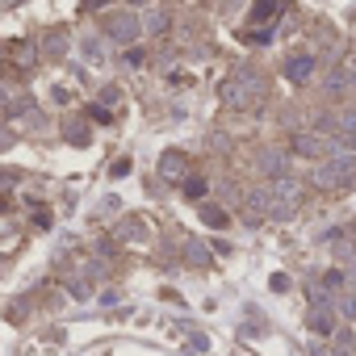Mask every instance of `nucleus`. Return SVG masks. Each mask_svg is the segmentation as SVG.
<instances>
[{"label": "nucleus", "instance_id": "nucleus-9", "mask_svg": "<svg viewBox=\"0 0 356 356\" xmlns=\"http://www.w3.org/2000/svg\"><path fill=\"white\" fill-rule=\"evenodd\" d=\"M256 168H260L264 176H285V155H281V151H264V155L256 159Z\"/></svg>", "mask_w": 356, "mask_h": 356}, {"label": "nucleus", "instance_id": "nucleus-8", "mask_svg": "<svg viewBox=\"0 0 356 356\" xmlns=\"http://www.w3.org/2000/svg\"><path fill=\"white\" fill-rule=\"evenodd\" d=\"M293 147H298L302 155H327V151H331V143H327L323 134H298Z\"/></svg>", "mask_w": 356, "mask_h": 356}, {"label": "nucleus", "instance_id": "nucleus-5", "mask_svg": "<svg viewBox=\"0 0 356 356\" xmlns=\"http://www.w3.org/2000/svg\"><path fill=\"white\" fill-rule=\"evenodd\" d=\"M310 76H314V55H293V59H285V80L306 84Z\"/></svg>", "mask_w": 356, "mask_h": 356}, {"label": "nucleus", "instance_id": "nucleus-4", "mask_svg": "<svg viewBox=\"0 0 356 356\" xmlns=\"http://www.w3.org/2000/svg\"><path fill=\"white\" fill-rule=\"evenodd\" d=\"M138 30H143V26H138L134 13H113V17L105 22V34H109L113 42H122V47H130V42L138 38Z\"/></svg>", "mask_w": 356, "mask_h": 356}, {"label": "nucleus", "instance_id": "nucleus-25", "mask_svg": "<svg viewBox=\"0 0 356 356\" xmlns=\"http://www.w3.org/2000/svg\"><path fill=\"white\" fill-rule=\"evenodd\" d=\"M130 5H147V0H130Z\"/></svg>", "mask_w": 356, "mask_h": 356}, {"label": "nucleus", "instance_id": "nucleus-14", "mask_svg": "<svg viewBox=\"0 0 356 356\" xmlns=\"http://www.w3.org/2000/svg\"><path fill=\"white\" fill-rule=\"evenodd\" d=\"M331 285L323 281V285H310V306H331V293H327Z\"/></svg>", "mask_w": 356, "mask_h": 356}, {"label": "nucleus", "instance_id": "nucleus-10", "mask_svg": "<svg viewBox=\"0 0 356 356\" xmlns=\"http://www.w3.org/2000/svg\"><path fill=\"white\" fill-rule=\"evenodd\" d=\"M118 239H126V243H138V239H147V227H143L138 218H126V227H118Z\"/></svg>", "mask_w": 356, "mask_h": 356}, {"label": "nucleus", "instance_id": "nucleus-24", "mask_svg": "<svg viewBox=\"0 0 356 356\" xmlns=\"http://www.w3.org/2000/svg\"><path fill=\"white\" fill-rule=\"evenodd\" d=\"M343 143H348V147H352V151H356V134H343Z\"/></svg>", "mask_w": 356, "mask_h": 356}, {"label": "nucleus", "instance_id": "nucleus-13", "mask_svg": "<svg viewBox=\"0 0 356 356\" xmlns=\"http://www.w3.org/2000/svg\"><path fill=\"white\" fill-rule=\"evenodd\" d=\"M206 189H210L206 181H197V176H185V197H193V202H202V197H206Z\"/></svg>", "mask_w": 356, "mask_h": 356}, {"label": "nucleus", "instance_id": "nucleus-23", "mask_svg": "<svg viewBox=\"0 0 356 356\" xmlns=\"http://www.w3.org/2000/svg\"><path fill=\"white\" fill-rule=\"evenodd\" d=\"M109 0H84V9H105Z\"/></svg>", "mask_w": 356, "mask_h": 356}, {"label": "nucleus", "instance_id": "nucleus-21", "mask_svg": "<svg viewBox=\"0 0 356 356\" xmlns=\"http://www.w3.org/2000/svg\"><path fill=\"white\" fill-rule=\"evenodd\" d=\"M339 310H343V318H356V293H352V298H343V302H339Z\"/></svg>", "mask_w": 356, "mask_h": 356}, {"label": "nucleus", "instance_id": "nucleus-2", "mask_svg": "<svg viewBox=\"0 0 356 356\" xmlns=\"http://www.w3.org/2000/svg\"><path fill=\"white\" fill-rule=\"evenodd\" d=\"M352 176H356V159L352 155H331L318 172H314V185L318 189H343V185H352Z\"/></svg>", "mask_w": 356, "mask_h": 356}, {"label": "nucleus", "instance_id": "nucleus-11", "mask_svg": "<svg viewBox=\"0 0 356 356\" xmlns=\"http://www.w3.org/2000/svg\"><path fill=\"white\" fill-rule=\"evenodd\" d=\"M202 222L214 227V231H222V227H227V210H218V206H202Z\"/></svg>", "mask_w": 356, "mask_h": 356}, {"label": "nucleus", "instance_id": "nucleus-19", "mask_svg": "<svg viewBox=\"0 0 356 356\" xmlns=\"http://www.w3.org/2000/svg\"><path fill=\"white\" fill-rule=\"evenodd\" d=\"M163 26H168V17H163V13H151V22H147V30H151V34H163Z\"/></svg>", "mask_w": 356, "mask_h": 356}, {"label": "nucleus", "instance_id": "nucleus-15", "mask_svg": "<svg viewBox=\"0 0 356 356\" xmlns=\"http://www.w3.org/2000/svg\"><path fill=\"white\" fill-rule=\"evenodd\" d=\"M185 256H189L193 264H206V260H210V252H206L202 243H185Z\"/></svg>", "mask_w": 356, "mask_h": 356}, {"label": "nucleus", "instance_id": "nucleus-20", "mask_svg": "<svg viewBox=\"0 0 356 356\" xmlns=\"http://www.w3.org/2000/svg\"><path fill=\"white\" fill-rule=\"evenodd\" d=\"M323 281H327V285H331V289H343V281H348V277H343V273H339V268H331V273H327V277H323Z\"/></svg>", "mask_w": 356, "mask_h": 356}, {"label": "nucleus", "instance_id": "nucleus-7", "mask_svg": "<svg viewBox=\"0 0 356 356\" xmlns=\"http://www.w3.org/2000/svg\"><path fill=\"white\" fill-rule=\"evenodd\" d=\"M159 176H163V181H185V155L181 151H168L159 159Z\"/></svg>", "mask_w": 356, "mask_h": 356}, {"label": "nucleus", "instance_id": "nucleus-17", "mask_svg": "<svg viewBox=\"0 0 356 356\" xmlns=\"http://www.w3.org/2000/svg\"><path fill=\"white\" fill-rule=\"evenodd\" d=\"M331 356H352V335L348 331H339V339H335V352Z\"/></svg>", "mask_w": 356, "mask_h": 356}, {"label": "nucleus", "instance_id": "nucleus-6", "mask_svg": "<svg viewBox=\"0 0 356 356\" xmlns=\"http://www.w3.org/2000/svg\"><path fill=\"white\" fill-rule=\"evenodd\" d=\"M306 327H310L314 335H331V331H335V314H331V306H310Z\"/></svg>", "mask_w": 356, "mask_h": 356}, {"label": "nucleus", "instance_id": "nucleus-3", "mask_svg": "<svg viewBox=\"0 0 356 356\" xmlns=\"http://www.w3.org/2000/svg\"><path fill=\"white\" fill-rule=\"evenodd\" d=\"M222 101H227L231 109H248L252 101H260V76H256V72H239L235 80H227Z\"/></svg>", "mask_w": 356, "mask_h": 356}, {"label": "nucleus", "instance_id": "nucleus-16", "mask_svg": "<svg viewBox=\"0 0 356 356\" xmlns=\"http://www.w3.org/2000/svg\"><path fill=\"white\" fill-rule=\"evenodd\" d=\"M84 59H92V63H101L105 55H101V42L97 38H84Z\"/></svg>", "mask_w": 356, "mask_h": 356}, {"label": "nucleus", "instance_id": "nucleus-1", "mask_svg": "<svg viewBox=\"0 0 356 356\" xmlns=\"http://www.w3.org/2000/svg\"><path fill=\"white\" fill-rule=\"evenodd\" d=\"M298 202H302V185L289 181V176H273V181H268V218H273V222L293 218Z\"/></svg>", "mask_w": 356, "mask_h": 356}, {"label": "nucleus", "instance_id": "nucleus-22", "mask_svg": "<svg viewBox=\"0 0 356 356\" xmlns=\"http://www.w3.org/2000/svg\"><path fill=\"white\" fill-rule=\"evenodd\" d=\"M17 63L30 67V63H34V47H22V51H17Z\"/></svg>", "mask_w": 356, "mask_h": 356}, {"label": "nucleus", "instance_id": "nucleus-12", "mask_svg": "<svg viewBox=\"0 0 356 356\" xmlns=\"http://www.w3.org/2000/svg\"><path fill=\"white\" fill-rule=\"evenodd\" d=\"M277 9H281V0H256L252 22H268V17H277Z\"/></svg>", "mask_w": 356, "mask_h": 356}, {"label": "nucleus", "instance_id": "nucleus-18", "mask_svg": "<svg viewBox=\"0 0 356 356\" xmlns=\"http://www.w3.org/2000/svg\"><path fill=\"white\" fill-rule=\"evenodd\" d=\"M63 47H67V38H63V34H51V38H47V51H51L55 59H59V51H63Z\"/></svg>", "mask_w": 356, "mask_h": 356}]
</instances>
